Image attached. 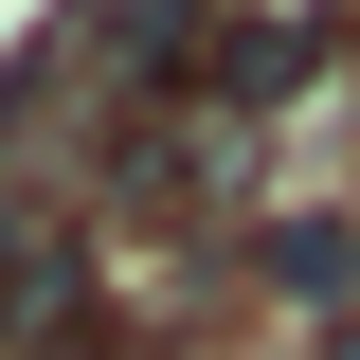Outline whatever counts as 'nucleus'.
I'll use <instances>...</instances> for the list:
<instances>
[{
  "label": "nucleus",
  "mask_w": 360,
  "mask_h": 360,
  "mask_svg": "<svg viewBox=\"0 0 360 360\" xmlns=\"http://www.w3.org/2000/svg\"><path fill=\"white\" fill-rule=\"evenodd\" d=\"M90 324H108V288H90V234H54V217H0V342L72 360Z\"/></svg>",
  "instance_id": "nucleus-1"
},
{
  "label": "nucleus",
  "mask_w": 360,
  "mask_h": 360,
  "mask_svg": "<svg viewBox=\"0 0 360 360\" xmlns=\"http://www.w3.org/2000/svg\"><path fill=\"white\" fill-rule=\"evenodd\" d=\"M324 360H360V324H324Z\"/></svg>",
  "instance_id": "nucleus-4"
},
{
  "label": "nucleus",
  "mask_w": 360,
  "mask_h": 360,
  "mask_svg": "<svg viewBox=\"0 0 360 360\" xmlns=\"http://www.w3.org/2000/svg\"><path fill=\"white\" fill-rule=\"evenodd\" d=\"M307 72H324V37H307V18H252V37H217V54H198V127H252V108H288Z\"/></svg>",
  "instance_id": "nucleus-2"
},
{
  "label": "nucleus",
  "mask_w": 360,
  "mask_h": 360,
  "mask_svg": "<svg viewBox=\"0 0 360 360\" xmlns=\"http://www.w3.org/2000/svg\"><path fill=\"white\" fill-rule=\"evenodd\" d=\"M252 270H270V307H324V324H342L360 307V217H270Z\"/></svg>",
  "instance_id": "nucleus-3"
}]
</instances>
